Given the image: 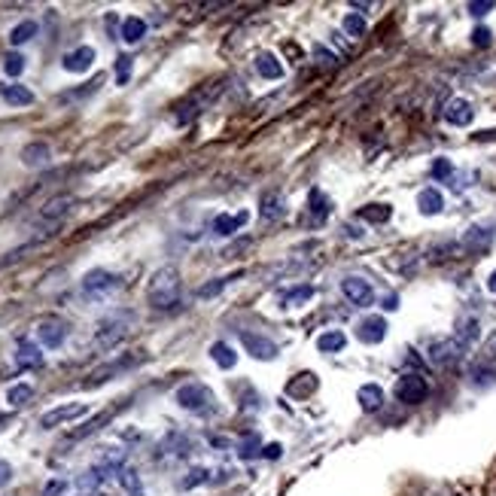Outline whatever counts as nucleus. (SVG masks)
Listing matches in <instances>:
<instances>
[{
	"instance_id": "40",
	"label": "nucleus",
	"mask_w": 496,
	"mask_h": 496,
	"mask_svg": "<svg viewBox=\"0 0 496 496\" xmlns=\"http://www.w3.org/2000/svg\"><path fill=\"white\" fill-rule=\"evenodd\" d=\"M128 73H131V58L120 55V58H116V83H120V86L128 83Z\"/></svg>"
},
{
	"instance_id": "1",
	"label": "nucleus",
	"mask_w": 496,
	"mask_h": 496,
	"mask_svg": "<svg viewBox=\"0 0 496 496\" xmlns=\"http://www.w3.org/2000/svg\"><path fill=\"white\" fill-rule=\"evenodd\" d=\"M135 326H137L135 310H125V308L110 310L107 317H101V320L95 323V335H92L95 351H101V353L116 351V347L135 332Z\"/></svg>"
},
{
	"instance_id": "34",
	"label": "nucleus",
	"mask_w": 496,
	"mask_h": 496,
	"mask_svg": "<svg viewBox=\"0 0 496 496\" xmlns=\"http://www.w3.org/2000/svg\"><path fill=\"white\" fill-rule=\"evenodd\" d=\"M487 244H491V232L487 228H469L466 232V238H463V247H469V250H487Z\"/></svg>"
},
{
	"instance_id": "23",
	"label": "nucleus",
	"mask_w": 496,
	"mask_h": 496,
	"mask_svg": "<svg viewBox=\"0 0 496 496\" xmlns=\"http://www.w3.org/2000/svg\"><path fill=\"white\" fill-rule=\"evenodd\" d=\"M310 299H314V286L302 284V286H293V290L280 293V308H302V305H308Z\"/></svg>"
},
{
	"instance_id": "5",
	"label": "nucleus",
	"mask_w": 496,
	"mask_h": 496,
	"mask_svg": "<svg viewBox=\"0 0 496 496\" xmlns=\"http://www.w3.org/2000/svg\"><path fill=\"white\" fill-rule=\"evenodd\" d=\"M68 332H70L68 320H62V317H55V314H46L37 320V338H40V344L49 347V351H55V347H62L68 342Z\"/></svg>"
},
{
	"instance_id": "2",
	"label": "nucleus",
	"mask_w": 496,
	"mask_h": 496,
	"mask_svg": "<svg viewBox=\"0 0 496 496\" xmlns=\"http://www.w3.org/2000/svg\"><path fill=\"white\" fill-rule=\"evenodd\" d=\"M180 293H183V277L177 265H161L159 271L150 277V286H146V302L155 310H171L180 305Z\"/></svg>"
},
{
	"instance_id": "26",
	"label": "nucleus",
	"mask_w": 496,
	"mask_h": 496,
	"mask_svg": "<svg viewBox=\"0 0 496 496\" xmlns=\"http://www.w3.org/2000/svg\"><path fill=\"white\" fill-rule=\"evenodd\" d=\"M314 390H317V375L314 372H302V375H295L290 381L286 393H290L293 399H308Z\"/></svg>"
},
{
	"instance_id": "17",
	"label": "nucleus",
	"mask_w": 496,
	"mask_h": 496,
	"mask_svg": "<svg viewBox=\"0 0 496 496\" xmlns=\"http://www.w3.org/2000/svg\"><path fill=\"white\" fill-rule=\"evenodd\" d=\"M40 366H43L40 344L19 342V347H16V368H21V372H31V368H40Z\"/></svg>"
},
{
	"instance_id": "3",
	"label": "nucleus",
	"mask_w": 496,
	"mask_h": 496,
	"mask_svg": "<svg viewBox=\"0 0 496 496\" xmlns=\"http://www.w3.org/2000/svg\"><path fill=\"white\" fill-rule=\"evenodd\" d=\"M219 92H223V86H219V83L198 86L195 92H189L186 98H183V101L174 107V120L180 122V125H183V122H192V120H195V116H202L204 110L211 107L213 98H217Z\"/></svg>"
},
{
	"instance_id": "24",
	"label": "nucleus",
	"mask_w": 496,
	"mask_h": 496,
	"mask_svg": "<svg viewBox=\"0 0 496 496\" xmlns=\"http://www.w3.org/2000/svg\"><path fill=\"white\" fill-rule=\"evenodd\" d=\"M256 70L262 79H280L284 77V62H277V55H271V52H259Z\"/></svg>"
},
{
	"instance_id": "10",
	"label": "nucleus",
	"mask_w": 496,
	"mask_h": 496,
	"mask_svg": "<svg viewBox=\"0 0 496 496\" xmlns=\"http://www.w3.org/2000/svg\"><path fill=\"white\" fill-rule=\"evenodd\" d=\"M463 353H466V347L457 342V338H439V342L429 344V362L442 368L457 366V362L463 360Z\"/></svg>"
},
{
	"instance_id": "35",
	"label": "nucleus",
	"mask_w": 496,
	"mask_h": 496,
	"mask_svg": "<svg viewBox=\"0 0 496 496\" xmlns=\"http://www.w3.org/2000/svg\"><path fill=\"white\" fill-rule=\"evenodd\" d=\"M31 37H37V21H21L10 31V43L12 46H21V43H28Z\"/></svg>"
},
{
	"instance_id": "28",
	"label": "nucleus",
	"mask_w": 496,
	"mask_h": 496,
	"mask_svg": "<svg viewBox=\"0 0 496 496\" xmlns=\"http://www.w3.org/2000/svg\"><path fill=\"white\" fill-rule=\"evenodd\" d=\"M0 95H4V101L10 103V107H28V103H34V92L28 86H4L0 88Z\"/></svg>"
},
{
	"instance_id": "22",
	"label": "nucleus",
	"mask_w": 496,
	"mask_h": 496,
	"mask_svg": "<svg viewBox=\"0 0 496 496\" xmlns=\"http://www.w3.org/2000/svg\"><path fill=\"white\" fill-rule=\"evenodd\" d=\"M247 219H250L247 211H241L238 217H235V213H219V217L213 219V232L223 235V238H228V235H235L241 226H247Z\"/></svg>"
},
{
	"instance_id": "39",
	"label": "nucleus",
	"mask_w": 496,
	"mask_h": 496,
	"mask_svg": "<svg viewBox=\"0 0 496 496\" xmlns=\"http://www.w3.org/2000/svg\"><path fill=\"white\" fill-rule=\"evenodd\" d=\"M204 481H211V472H207V469H192L189 472V478H183V491H192V487H195V484H204Z\"/></svg>"
},
{
	"instance_id": "25",
	"label": "nucleus",
	"mask_w": 496,
	"mask_h": 496,
	"mask_svg": "<svg viewBox=\"0 0 496 496\" xmlns=\"http://www.w3.org/2000/svg\"><path fill=\"white\" fill-rule=\"evenodd\" d=\"M478 335H481V323H478V317H463L460 326H457V332H454V338L466 347V351H469V347L478 342Z\"/></svg>"
},
{
	"instance_id": "29",
	"label": "nucleus",
	"mask_w": 496,
	"mask_h": 496,
	"mask_svg": "<svg viewBox=\"0 0 496 496\" xmlns=\"http://www.w3.org/2000/svg\"><path fill=\"white\" fill-rule=\"evenodd\" d=\"M344 347H347V335L342 329H329L317 338V351L320 353H338V351H344Z\"/></svg>"
},
{
	"instance_id": "14",
	"label": "nucleus",
	"mask_w": 496,
	"mask_h": 496,
	"mask_svg": "<svg viewBox=\"0 0 496 496\" xmlns=\"http://www.w3.org/2000/svg\"><path fill=\"white\" fill-rule=\"evenodd\" d=\"M357 335L362 344H381L384 335H387V320H384L381 314L366 317V320L357 326Z\"/></svg>"
},
{
	"instance_id": "9",
	"label": "nucleus",
	"mask_w": 496,
	"mask_h": 496,
	"mask_svg": "<svg viewBox=\"0 0 496 496\" xmlns=\"http://www.w3.org/2000/svg\"><path fill=\"white\" fill-rule=\"evenodd\" d=\"M211 402H213L211 387H204V384H198V381L183 384V387L177 390V405L186 411H204Z\"/></svg>"
},
{
	"instance_id": "7",
	"label": "nucleus",
	"mask_w": 496,
	"mask_h": 496,
	"mask_svg": "<svg viewBox=\"0 0 496 496\" xmlns=\"http://www.w3.org/2000/svg\"><path fill=\"white\" fill-rule=\"evenodd\" d=\"M393 393L402 405H420L429 396V384H426V377H420V375H402L396 381Z\"/></svg>"
},
{
	"instance_id": "13",
	"label": "nucleus",
	"mask_w": 496,
	"mask_h": 496,
	"mask_svg": "<svg viewBox=\"0 0 496 496\" xmlns=\"http://www.w3.org/2000/svg\"><path fill=\"white\" fill-rule=\"evenodd\" d=\"M241 344L247 347V353L250 357H256V360L271 362L274 357H277V344L265 335H256V332H241Z\"/></svg>"
},
{
	"instance_id": "31",
	"label": "nucleus",
	"mask_w": 496,
	"mask_h": 496,
	"mask_svg": "<svg viewBox=\"0 0 496 496\" xmlns=\"http://www.w3.org/2000/svg\"><path fill=\"white\" fill-rule=\"evenodd\" d=\"M211 360L217 362L219 368H232L235 362H238V353H235V347H232V344H226V342H213V344H211Z\"/></svg>"
},
{
	"instance_id": "6",
	"label": "nucleus",
	"mask_w": 496,
	"mask_h": 496,
	"mask_svg": "<svg viewBox=\"0 0 496 496\" xmlns=\"http://www.w3.org/2000/svg\"><path fill=\"white\" fill-rule=\"evenodd\" d=\"M77 207V198L73 195H55L49 198L46 204L40 207V213H37V226H46V228H58L64 223V217Z\"/></svg>"
},
{
	"instance_id": "18",
	"label": "nucleus",
	"mask_w": 496,
	"mask_h": 496,
	"mask_svg": "<svg viewBox=\"0 0 496 496\" xmlns=\"http://www.w3.org/2000/svg\"><path fill=\"white\" fill-rule=\"evenodd\" d=\"M49 159H52V150L43 140H34V144H28L25 150H21V165L25 168H46Z\"/></svg>"
},
{
	"instance_id": "37",
	"label": "nucleus",
	"mask_w": 496,
	"mask_h": 496,
	"mask_svg": "<svg viewBox=\"0 0 496 496\" xmlns=\"http://www.w3.org/2000/svg\"><path fill=\"white\" fill-rule=\"evenodd\" d=\"M4 70H6V77H21V70H25V58H21L19 52H10V55L4 58Z\"/></svg>"
},
{
	"instance_id": "44",
	"label": "nucleus",
	"mask_w": 496,
	"mask_h": 496,
	"mask_svg": "<svg viewBox=\"0 0 496 496\" xmlns=\"http://www.w3.org/2000/svg\"><path fill=\"white\" fill-rule=\"evenodd\" d=\"M493 6H496L493 0H484V4H469V12H472V16H487Z\"/></svg>"
},
{
	"instance_id": "8",
	"label": "nucleus",
	"mask_w": 496,
	"mask_h": 496,
	"mask_svg": "<svg viewBox=\"0 0 496 496\" xmlns=\"http://www.w3.org/2000/svg\"><path fill=\"white\" fill-rule=\"evenodd\" d=\"M88 405L86 402H68V405H58V409H49L40 417V429H55V426H68L73 420L86 417Z\"/></svg>"
},
{
	"instance_id": "16",
	"label": "nucleus",
	"mask_w": 496,
	"mask_h": 496,
	"mask_svg": "<svg viewBox=\"0 0 496 496\" xmlns=\"http://www.w3.org/2000/svg\"><path fill=\"white\" fill-rule=\"evenodd\" d=\"M92 64H95V49L92 46H77L62 58V68L68 73H86Z\"/></svg>"
},
{
	"instance_id": "4",
	"label": "nucleus",
	"mask_w": 496,
	"mask_h": 496,
	"mask_svg": "<svg viewBox=\"0 0 496 496\" xmlns=\"http://www.w3.org/2000/svg\"><path fill=\"white\" fill-rule=\"evenodd\" d=\"M122 290V277L107 269H92L83 277V295L88 302H103Z\"/></svg>"
},
{
	"instance_id": "21",
	"label": "nucleus",
	"mask_w": 496,
	"mask_h": 496,
	"mask_svg": "<svg viewBox=\"0 0 496 496\" xmlns=\"http://www.w3.org/2000/svg\"><path fill=\"white\" fill-rule=\"evenodd\" d=\"M357 399H360V409L366 411V414L381 411V405H384V390L377 387V384H362V387L357 390Z\"/></svg>"
},
{
	"instance_id": "46",
	"label": "nucleus",
	"mask_w": 496,
	"mask_h": 496,
	"mask_svg": "<svg viewBox=\"0 0 496 496\" xmlns=\"http://www.w3.org/2000/svg\"><path fill=\"white\" fill-rule=\"evenodd\" d=\"M12 481V466L6 460H0V487H6Z\"/></svg>"
},
{
	"instance_id": "47",
	"label": "nucleus",
	"mask_w": 496,
	"mask_h": 496,
	"mask_svg": "<svg viewBox=\"0 0 496 496\" xmlns=\"http://www.w3.org/2000/svg\"><path fill=\"white\" fill-rule=\"evenodd\" d=\"M451 171H454V168H451L448 159H439V161L433 165V174H435V177H448Z\"/></svg>"
},
{
	"instance_id": "36",
	"label": "nucleus",
	"mask_w": 496,
	"mask_h": 496,
	"mask_svg": "<svg viewBox=\"0 0 496 496\" xmlns=\"http://www.w3.org/2000/svg\"><path fill=\"white\" fill-rule=\"evenodd\" d=\"M342 25H344V31L351 37H357V40H360V37H366V19L357 16V12H347Z\"/></svg>"
},
{
	"instance_id": "33",
	"label": "nucleus",
	"mask_w": 496,
	"mask_h": 496,
	"mask_svg": "<svg viewBox=\"0 0 496 496\" xmlns=\"http://www.w3.org/2000/svg\"><path fill=\"white\" fill-rule=\"evenodd\" d=\"M31 399H34L31 384H16V387L6 390V405H10V409H25Z\"/></svg>"
},
{
	"instance_id": "15",
	"label": "nucleus",
	"mask_w": 496,
	"mask_h": 496,
	"mask_svg": "<svg viewBox=\"0 0 496 496\" xmlns=\"http://www.w3.org/2000/svg\"><path fill=\"white\" fill-rule=\"evenodd\" d=\"M472 120H475V110L466 98H454L445 103V122H451L454 128H466V125H472Z\"/></svg>"
},
{
	"instance_id": "20",
	"label": "nucleus",
	"mask_w": 496,
	"mask_h": 496,
	"mask_svg": "<svg viewBox=\"0 0 496 496\" xmlns=\"http://www.w3.org/2000/svg\"><path fill=\"white\" fill-rule=\"evenodd\" d=\"M122 405H125V402H122ZM122 405H116V409H107V411L95 414V417H92V420H88V424H86V426L73 429V433H70V442L88 439V435H92V433H98V429H101L103 424H110V420H113V417H116V411H120V409H122Z\"/></svg>"
},
{
	"instance_id": "45",
	"label": "nucleus",
	"mask_w": 496,
	"mask_h": 496,
	"mask_svg": "<svg viewBox=\"0 0 496 496\" xmlns=\"http://www.w3.org/2000/svg\"><path fill=\"white\" fill-rule=\"evenodd\" d=\"M314 55H317V62H320V64H335V62H338L335 52H326L323 46H317V49H314Z\"/></svg>"
},
{
	"instance_id": "30",
	"label": "nucleus",
	"mask_w": 496,
	"mask_h": 496,
	"mask_svg": "<svg viewBox=\"0 0 496 496\" xmlns=\"http://www.w3.org/2000/svg\"><path fill=\"white\" fill-rule=\"evenodd\" d=\"M144 37H146V21L140 16H128L122 21V40L128 43V46H135Z\"/></svg>"
},
{
	"instance_id": "12",
	"label": "nucleus",
	"mask_w": 496,
	"mask_h": 496,
	"mask_svg": "<svg viewBox=\"0 0 496 496\" xmlns=\"http://www.w3.org/2000/svg\"><path fill=\"white\" fill-rule=\"evenodd\" d=\"M342 293H344V299L351 302V305H357V308H368L375 302L372 284H368L366 277H357V274H351V277L342 280Z\"/></svg>"
},
{
	"instance_id": "42",
	"label": "nucleus",
	"mask_w": 496,
	"mask_h": 496,
	"mask_svg": "<svg viewBox=\"0 0 496 496\" xmlns=\"http://www.w3.org/2000/svg\"><path fill=\"white\" fill-rule=\"evenodd\" d=\"M481 362H496V332H491L487 342L481 344Z\"/></svg>"
},
{
	"instance_id": "27",
	"label": "nucleus",
	"mask_w": 496,
	"mask_h": 496,
	"mask_svg": "<svg viewBox=\"0 0 496 496\" xmlns=\"http://www.w3.org/2000/svg\"><path fill=\"white\" fill-rule=\"evenodd\" d=\"M417 207H420V213L424 217H435V213H442V207H445V198H442V192L439 189H424L417 195Z\"/></svg>"
},
{
	"instance_id": "43",
	"label": "nucleus",
	"mask_w": 496,
	"mask_h": 496,
	"mask_svg": "<svg viewBox=\"0 0 496 496\" xmlns=\"http://www.w3.org/2000/svg\"><path fill=\"white\" fill-rule=\"evenodd\" d=\"M472 43H475V46H491V31H487V28H475V34H472Z\"/></svg>"
},
{
	"instance_id": "32",
	"label": "nucleus",
	"mask_w": 496,
	"mask_h": 496,
	"mask_svg": "<svg viewBox=\"0 0 496 496\" xmlns=\"http://www.w3.org/2000/svg\"><path fill=\"white\" fill-rule=\"evenodd\" d=\"M390 217H393V207H390V204H366V207H360V219H366V223L381 226V223H387Z\"/></svg>"
},
{
	"instance_id": "19",
	"label": "nucleus",
	"mask_w": 496,
	"mask_h": 496,
	"mask_svg": "<svg viewBox=\"0 0 496 496\" xmlns=\"http://www.w3.org/2000/svg\"><path fill=\"white\" fill-rule=\"evenodd\" d=\"M284 213H286V207L277 192H265V195L259 198V217H262L265 223H277Z\"/></svg>"
},
{
	"instance_id": "48",
	"label": "nucleus",
	"mask_w": 496,
	"mask_h": 496,
	"mask_svg": "<svg viewBox=\"0 0 496 496\" xmlns=\"http://www.w3.org/2000/svg\"><path fill=\"white\" fill-rule=\"evenodd\" d=\"M487 290H491V293L496 295V271L491 274V280H487Z\"/></svg>"
},
{
	"instance_id": "41",
	"label": "nucleus",
	"mask_w": 496,
	"mask_h": 496,
	"mask_svg": "<svg viewBox=\"0 0 496 496\" xmlns=\"http://www.w3.org/2000/svg\"><path fill=\"white\" fill-rule=\"evenodd\" d=\"M228 280H232V277H219V280H213V284H204L202 290H198V299H213V295H217L219 290H223V286L228 284Z\"/></svg>"
},
{
	"instance_id": "11",
	"label": "nucleus",
	"mask_w": 496,
	"mask_h": 496,
	"mask_svg": "<svg viewBox=\"0 0 496 496\" xmlns=\"http://www.w3.org/2000/svg\"><path fill=\"white\" fill-rule=\"evenodd\" d=\"M137 362H140V357H131V353H125V357H116V360H110L107 366L95 368V372L88 375L86 387H98V384H103V381H113L116 375H122V372H128V368H135Z\"/></svg>"
},
{
	"instance_id": "38",
	"label": "nucleus",
	"mask_w": 496,
	"mask_h": 496,
	"mask_svg": "<svg viewBox=\"0 0 496 496\" xmlns=\"http://www.w3.org/2000/svg\"><path fill=\"white\" fill-rule=\"evenodd\" d=\"M310 211H314V217H317V219H323L326 213H329V202H326V195H323L320 189L310 192Z\"/></svg>"
}]
</instances>
